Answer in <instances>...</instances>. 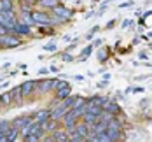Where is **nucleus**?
Segmentation results:
<instances>
[{"instance_id": "1", "label": "nucleus", "mask_w": 152, "mask_h": 142, "mask_svg": "<svg viewBox=\"0 0 152 142\" xmlns=\"http://www.w3.org/2000/svg\"><path fill=\"white\" fill-rule=\"evenodd\" d=\"M21 46V37L16 35L12 32H7L4 35H0V49H11V47Z\"/></svg>"}, {"instance_id": "2", "label": "nucleus", "mask_w": 152, "mask_h": 142, "mask_svg": "<svg viewBox=\"0 0 152 142\" xmlns=\"http://www.w3.org/2000/svg\"><path fill=\"white\" fill-rule=\"evenodd\" d=\"M18 14L14 13V9L12 11H0V25H4L5 28L9 32H12L16 25H18Z\"/></svg>"}, {"instance_id": "3", "label": "nucleus", "mask_w": 152, "mask_h": 142, "mask_svg": "<svg viewBox=\"0 0 152 142\" xmlns=\"http://www.w3.org/2000/svg\"><path fill=\"white\" fill-rule=\"evenodd\" d=\"M31 18L35 21V25H40V26H53L54 25L51 13H44V11L35 9V11H31Z\"/></svg>"}, {"instance_id": "4", "label": "nucleus", "mask_w": 152, "mask_h": 142, "mask_svg": "<svg viewBox=\"0 0 152 142\" xmlns=\"http://www.w3.org/2000/svg\"><path fill=\"white\" fill-rule=\"evenodd\" d=\"M31 123H33V116H18V118H14L12 119V126H16V128H19V132L23 130V128H26V126H30Z\"/></svg>"}, {"instance_id": "5", "label": "nucleus", "mask_w": 152, "mask_h": 142, "mask_svg": "<svg viewBox=\"0 0 152 142\" xmlns=\"http://www.w3.org/2000/svg\"><path fill=\"white\" fill-rule=\"evenodd\" d=\"M51 13H53V14H56V16H60V18H63L65 21H68V19L74 16V13H72L70 9H66V7H65V5H61V4H58L56 7H53V9H51Z\"/></svg>"}, {"instance_id": "6", "label": "nucleus", "mask_w": 152, "mask_h": 142, "mask_svg": "<svg viewBox=\"0 0 152 142\" xmlns=\"http://www.w3.org/2000/svg\"><path fill=\"white\" fill-rule=\"evenodd\" d=\"M68 110H70V107H66V105L53 107V109H51V118H54V119H58V121H63V118L68 114Z\"/></svg>"}, {"instance_id": "7", "label": "nucleus", "mask_w": 152, "mask_h": 142, "mask_svg": "<svg viewBox=\"0 0 152 142\" xmlns=\"http://www.w3.org/2000/svg\"><path fill=\"white\" fill-rule=\"evenodd\" d=\"M12 33L19 35V37H23V35H30V33H31V26H30V25H26V23L18 21V25L12 28Z\"/></svg>"}, {"instance_id": "8", "label": "nucleus", "mask_w": 152, "mask_h": 142, "mask_svg": "<svg viewBox=\"0 0 152 142\" xmlns=\"http://www.w3.org/2000/svg\"><path fill=\"white\" fill-rule=\"evenodd\" d=\"M70 95H72V88H70V84H66V86H60V88L54 90V98H58V100H65V98L70 96Z\"/></svg>"}, {"instance_id": "9", "label": "nucleus", "mask_w": 152, "mask_h": 142, "mask_svg": "<svg viewBox=\"0 0 152 142\" xmlns=\"http://www.w3.org/2000/svg\"><path fill=\"white\" fill-rule=\"evenodd\" d=\"M51 137H53V141H58V142L70 141V133H68L65 128H58L56 132H53V133H51Z\"/></svg>"}, {"instance_id": "10", "label": "nucleus", "mask_w": 152, "mask_h": 142, "mask_svg": "<svg viewBox=\"0 0 152 142\" xmlns=\"http://www.w3.org/2000/svg\"><path fill=\"white\" fill-rule=\"evenodd\" d=\"M42 126H44V132L46 133H53V132H56L60 128V121L54 119V118H49L46 123H42Z\"/></svg>"}, {"instance_id": "11", "label": "nucleus", "mask_w": 152, "mask_h": 142, "mask_svg": "<svg viewBox=\"0 0 152 142\" xmlns=\"http://www.w3.org/2000/svg\"><path fill=\"white\" fill-rule=\"evenodd\" d=\"M49 118H51V109L37 110V112L33 114V121H40V123H46Z\"/></svg>"}, {"instance_id": "12", "label": "nucleus", "mask_w": 152, "mask_h": 142, "mask_svg": "<svg viewBox=\"0 0 152 142\" xmlns=\"http://www.w3.org/2000/svg\"><path fill=\"white\" fill-rule=\"evenodd\" d=\"M33 88H35V81H26V82H23L21 84V91H23V96H25V100L33 95Z\"/></svg>"}, {"instance_id": "13", "label": "nucleus", "mask_w": 152, "mask_h": 142, "mask_svg": "<svg viewBox=\"0 0 152 142\" xmlns=\"http://www.w3.org/2000/svg\"><path fill=\"white\" fill-rule=\"evenodd\" d=\"M107 133H108V139H110V142H115V141H121L122 139V130H119V128H107Z\"/></svg>"}, {"instance_id": "14", "label": "nucleus", "mask_w": 152, "mask_h": 142, "mask_svg": "<svg viewBox=\"0 0 152 142\" xmlns=\"http://www.w3.org/2000/svg\"><path fill=\"white\" fill-rule=\"evenodd\" d=\"M103 109L108 110V112H112V114H115V116H117V114L121 112V107H119V105H117V104H115L114 100H108V98H107L105 104H103Z\"/></svg>"}, {"instance_id": "15", "label": "nucleus", "mask_w": 152, "mask_h": 142, "mask_svg": "<svg viewBox=\"0 0 152 142\" xmlns=\"http://www.w3.org/2000/svg\"><path fill=\"white\" fill-rule=\"evenodd\" d=\"M12 98H14V105H23L25 104V96L21 91V86H16L12 90Z\"/></svg>"}, {"instance_id": "16", "label": "nucleus", "mask_w": 152, "mask_h": 142, "mask_svg": "<svg viewBox=\"0 0 152 142\" xmlns=\"http://www.w3.org/2000/svg\"><path fill=\"white\" fill-rule=\"evenodd\" d=\"M0 100H2V105L4 107H11L12 104H14V98H12V91H9V93H4L0 96Z\"/></svg>"}, {"instance_id": "17", "label": "nucleus", "mask_w": 152, "mask_h": 142, "mask_svg": "<svg viewBox=\"0 0 152 142\" xmlns=\"http://www.w3.org/2000/svg\"><path fill=\"white\" fill-rule=\"evenodd\" d=\"M18 137H21V132H19V128H16V126H12L11 128V132L5 135V139H7V142H12V141H18Z\"/></svg>"}, {"instance_id": "18", "label": "nucleus", "mask_w": 152, "mask_h": 142, "mask_svg": "<svg viewBox=\"0 0 152 142\" xmlns=\"http://www.w3.org/2000/svg\"><path fill=\"white\" fill-rule=\"evenodd\" d=\"M60 4V0H39V5L44 7V9H53Z\"/></svg>"}, {"instance_id": "19", "label": "nucleus", "mask_w": 152, "mask_h": 142, "mask_svg": "<svg viewBox=\"0 0 152 142\" xmlns=\"http://www.w3.org/2000/svg\"><path fill=\"white\" fill-rule=\"evenodd\" d=\"M14 0H0V11H12Z\"/></svg>"}, {"instance_id": "20", "label": "nucleus", "mask_w": 152, "mask_h": 142, "mask_svg": "<svg viewBox=\"0 0 152 142\" xmlns=\"http://www.w3.org/2000/svg\"><path fill=\"white\" fill-rule=\"evenodd\" d=\"M11 128H12V121H0V132L4 135H7L11 132Z\"/></svg>"}, {"instance_id": "21", "label": "nucleus", "mask_w": 152, "mask_h": 142, "mask_svg": "<svg viewBox=\"0 0 152 142\" xmlns=\"http://www.w3.org/2000/svg\"><path fill=\"white\" fill-rule=\"evenodd\" d=\"M86 102H88L86 98H82V96H79V95H77L75 100H74V105H72V109H77V107H84V105H86Z\"/></svg>"}, {"instance_id": "22", "label": "nucleus", "mask_w": 152, "mask_h": 142, "mask_svg": "<svg viewBox=\"0 0 152 142\" xmlns=\"http://www.w3.org/2000/svg\"><path fill=\"white\" fill-rule=\"evenodd\" d=\"M98 54H100V56H98V60H100V62H105V60H107V54H108V49H107V47H105V49H102Z\"/></svg>"}, {"instance_id": "23", "label": "nucleus", "mask_w": 152, "mask_h": 142, "mask_svg": "<svg viewBox=\"0 0 152 142\" xmlns=\"http://www.w3.org/2000/svg\"><path fill=\"white\" fill-rule=\"evenodd\" d=\"M93 47H94V46H88V47H86V49H84V51H82V60H84V58H88V56L91 54Z\"/></svg>"}, {"instance_id": "24", "label": "nucleus", "mask_w": 152, "mask_h": 142, "mask_svg": "<svg viewBox=\"0 0 152 142\" xmlns=\"http://www.w3.org/2000/svg\"><path fill=\"white\" fill-rule=\"evenodd\" d=\"M7 28H5V26H4V25H0V35H4V33H7Z\"/></svg>"}, {"instance_id": "25", "label": "nucleus", "mask_w": 152, "mask_h": 142, "mask_svg": "<svg viewBox=\"0 0 152 142\" xmlns=\"http://www.w3.org/2000/svg\"><path fill=\"white\" fill-rule=\"evenodd\" d=\"M0 142H7V139H5V135L0 132Z\"/></svg>"}, {"instance_id": "26", "label": "nucleus", "mask_w": 152, "mask_h": 142, "mask_svg": "<svg viewBox=\"0 0 152 142\" xmlns=\"http://www.w3.org/2000/svg\"><path fill=\"white\" fill-rule=\"evenodd\" d=\"M0 107H2V100H0Z\"/></svg>"}, {"instance_id": "27", "label": "nucleus", "mask_w": 152, "mask_h": 142, "mask_svg": "<svg viewBox=\"0 0 152 142\" xmlns=\"http://www.w3.org/2000/svg\"><path fill=\"white\" fill-rule=\"evenodd\" d=\"M60 2H66V0H60Z\"/></svg>"}]
</instances>
